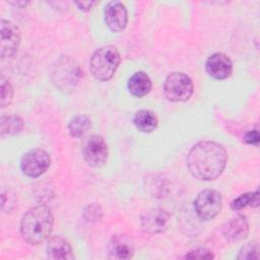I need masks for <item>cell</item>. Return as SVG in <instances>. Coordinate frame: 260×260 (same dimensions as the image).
<instances>
[{
  "label": "cell",
  "instance_id": "cell-4",
  "mask_svg": "<svg viewBox=\"0 0 260 260\" xmlns=\"http://www.w3.org/2000/svg\"><path fill=\"white\" fill-rule=\"evenodd\" d=\"M120 61V54L116 47L110 45L100 47L90 58V72L96 80L108 81L115 74Z\"/></svg>",
  "mask_w": 260,
  "mask_h": 260
},
{
  "label": "cell",
  "instance_id": "cell-19",
  "mask_svg": "<svg viewBox=\"0 0 260 260\" xmlns=\"http://www.w3.org/2000/svg\"><path fill=\"white\" fill-rule=\"evenodd\" d=\"M91 121L85 115H77L73 117L68 124V131L71 137L80 138L90 128Z\"/></svg>",
  "mask_w": 260,
  "mask_h": 260
},
{
  "label": "cell",
  "instance_id": "cell-7",
  "mask_svg": "<svg viewBox=\"0 0 260 260\" xmlns=\"http://www.w3.org/2000/svg\"><path fill=\"white\" fill-rule=\"evenodd\" d=\"M50 164L51 157L49 153L44 149L35 148L23 154L20 160V168L27 177L37 178L49 169Z\"/></svg>",
  "mask_w": 260,
  "mask_h": 260
},
{
  "label": "cell",
  "instance_id": "cell-18",
  "mask_svg": "<svg viewBox=\"0 0 260 260\" xmlns=\"http://www.w3.org/2000/svg\"><path fill=\"white\" fill-rule=\"evenodd\" d=\"M23 120L16 115L2 116L0 119V134L4 138L6 136H13L20 132L23 128Z\"/></svg>",
  "mask_w": 260,
  "mask_h": 260
},
{
  "label": "cell",
  "instance_id": "cell-21",
  "mask_svg": "<svg viewBox=\"0 0 260 260\" xmlns=\"http://www.w3.org/2000/svg\"><path fill=\"white\" fill-rule=\"evenodd\" d=\"M0 105L1 108H5L10 105L13 99V87L4 77V75H1L0 79Z\"/></svg>",
  "mask_w": 260,
  "mask_h": 260
},
{
  "label": "cell",
  "instance_id": "cell-5",
  "mask_svg": "<svg viewBox=\"0 0 260 260\" xmlns=\"http://www.w3.org/2000/svg\"><path fill=\"white\" fill-rule=\"evenodd\" d=\"M192 79L183 72H173L165 80L164 92L171 102H185L193 93Z\"/></svg>",
  "mask_w": 260,
  "mask_h": 260
},
{
  "label": "cell",
  "instance_id": "cell-24",
  "mask_svg": "<svg viewBox=\"0 0 260 260\" xmlns=\"http://www.w3.org/2000/svg\"><path fill=\"white\" fill-rule=\"evenodd\" d=\"M214 255L205 248H196L189 251L184 258L186 259H212Z\"/></svg>",
  "mask_w": 260,
  "mask_h": 260
},
{
  "label": "cell",
  "instance_id": "cell-16",
  "mask_svg": "<svg viewBox=\"0 0 260 260\" xmlns=\"http://www.w3.org/2000/svg\"><path fill=\"white\" fill-rule=\"evenodd\" d=\"M127 86L132 95L142 98L148 94L152 83L149 76L144 71H137L129 78Z\"/></svg>",
  "mask_w": 260,
  "mask_h": 260
},
{
  "label": "cell",
  "instance_id": "cell-12",
  "mask_svg": "<svg viewBox=\"0 0 260 260\" xmlns=\"http://www.w3.org/2000/svg\"><path fill=\"white\" fill-rule=\"evenodd\" d=\"M205 69L208 75L214 79L228 78L233 71V63L229 56L223 53H214L206 61Z\"/></svg>",
  "mask_w": 260,
  "mask_h": 260
},
{
  "label": "cell",
  "instance_id": "cell-26",
  "mask_svg": "<svg viewBox=\"0 0 260 260\" xmlns=\"http://www.w3.org/2000/svg\"><path fill=\"white\" fill-rule=\"evenodd\" d=\"M95 1H79V2H75V5L82 11H89L92 6L95 4Z\"/></svg>",
  "mask_w": 260,
  "mask_h": 260
},
{
  "label": "cell",
  "instance_id": "cell-8",
  "mask_svg": "<svg viewBox=\"0 0 260 260\" xmlns=\"http://www.w3.org/2000/svg\"><path fill=\"white\" fill-rule=\"evenodd\" d=\"M108 146L100 135H91L82 147V155L85 162L92 168L103 167L108 159Z\"/></svg>",
  "mask_w": 260,
  "mask_h": 260
},
{
  "label": "cell",
  "instance_id": "cell-11",
  "mask_svg": "<svg viewBox=\"0 0 260 260\" xmlns=\"http://www.w3.org/2000/svg\"><path fill=\"white\" fill-rule=\"evenodd\" d=\"M105 21L112 31H121L126 27L128 14L126 6L120 1L109 2L104 10Z\"/></svg>",
  "mask_w": 260,
  "mask_h": 260
},
{
  "label": "cell",
  "instance_id": "cell-10",
  "mask_svg": "<svg viewBox=\"0 0 260 260\" xmlns=\"http://www.w3.org/2000/svg\"><path fill=\"white\" fill-rule=\"evenodd\" d=\"M170 221V213L160 207L151 208L141 216V228L147 234L162 233Z\"/></svg>",
  "mask_w": 260,
  "mask_h": 260
},
{
  "label": "cell",
  "instance_id": "cell-27",
  "mask_svg": "<svg viewBox=\"0 0 260 260\" xmlns=\"http://www.w3.org/2000/svg\"><path fill=\"white\" fill-rule=\"evenodd\" d=\"M9 3L11 5H14V6H17V7H21V8H24L26 5L29 4L28 1H11Z\"/></svg>",
  "mask_w": 260,
  "mask_h": 260
},
{
  "label": "cell",
  "instance_id": "cell-14",
  "mask_svg": "<svg viewBox=\"0 0 260 260\" xmlns=\"http://www.w3.org/2000/svg\"><path fill=\"white\" fill-rule=\"evenodd\" d=\"M133 253V244L127 236L115 235L110 240L108 245V256L110 259H130Z\"/></svg>",
  "mask_w": 260,
  "mask_h": 260
},
{
  "label": "cell",
  "instance_id": "cell-6",
  "mask_svg": "<svg viewBox=\"0 0 260 260\" xmlns=\"http://www.w3.org/2000/svg\"><path fill=\"white\" fill-rule=\"evenodd\" d=\"M222 206L221 194L213 189H206L198 193L194 200V210L202 220L213 219Z\"/></svg>",
  "mask_w": 260,
  "mask_h": 260
},
{
  "label": "cell",
  "instance_id": "cell-17",
  "mask_svg": "<svg viewBox=\"0 0 260 260\" xmlns=\"http://www.w3.org/2000/svg\"><path fill=\"white\" fill-rule=\"evenodd\" d=\"M133 123L138 131L150 133L156 129L158 121L153 112L149 110H140L134 115Z\"/></svg>",
  "mask_w": 260,
  "mask_h": 260
},
{
  "label": "cell",
  "instance_id": "cell-20",
  "mask_svg": "<svg viewBox=\"0 0 260 260\" xmlns=\"http://www.w3.org/2000/svg\"><path fill=\"white\" fill-rule=\"evenodd\" d=\"M259 205V191L247 192L241 194L239 197L234 199L231 203V208L233 210H241L247 206L257 207Z\"/></svg>",
  "mask_w": 260,
  "mask_h": 260
},
{
  "label": "cell",
  "instance_id": "cell-1",
  "mask_svg": "<svg viewBox=\"0 0 260 260\" xmlns=\"http://www.w3.org/2000/svg\"><path fill=\"white\" fill-rule=\"evenodd\" d=\"M228 154L222 145L214 141H199L188 152L187 167L190 174L201 181H213L223 172Z\"/></svg>",
  "mask_w": 260,
  "mask_h": 260
},
{
  "label": "cell",
  "instance_id": "cell-9",
  "mask_svg": "<svg viewBox=\"0 0 260 260\" xmlns=\"http://www.w3.org/2000/svg\"><path fill=\"white\" fill-rule=\"evenodd\" d=\"M0 54L1 57H12L20 44V30L16 24L10 20L2 19L0 24Z\"/></svg>",
  "mask_w": 260,
  "mask_h": 260
},
{
  "label": "cell",
  "instance_id": "cell-2",
  "mask_svg": "<svg viewBox=\"0 0 260 260\" xmlns=\"http://www.w3.org/2000/svg\"><path fill=\"white\" fill-rule=\"evenodd\" d=\"M54 217L51 209L44 204L29 208L20 221V234L25 242L39 245L46 241L53 230Z\"/></svg>",
  "mask_w": 260,
  "mask_h": 260
},
{
  "label": "cell",
  "instance_id": "cell-25",
  "mask_svg": "<svg viewBox=\"0 0 260 260\" xmlns=\"http://www.w3.org/2000/svg\"><path fill=\"white\" fill-rule=\"evenodd\" d=\"M244 140L248 144H252L255 146H258L259 144V132L258 130H251L245 134Z\"/></svg>",
  "mask_w": 260,
  "mask_h": 260
},
{
  "label": "cell",
  "instance_id": "cell-23",
  "mask_svg": "<svg viewBox=\"0 0 260 260\" xmlns=\"http://www.w3.org/2000/svg\"><path fill=\"white\" fill-rule=\"evenodd\" d=\"M103 217V210L99 204L87 205L83 210V219L87 223H95Z\"/></svg>",
  "mask_w": 260,
  "mask_h": 260
},
{
  "label": "cell",
  "instance_id": "cell-15",
  "mask_svg": "<svg viewBox=\"0 0 260 260\" xmlns=\"http://www.w3.org/2000/svg\"><path fill=\"white\" fill-rule=\"evenodd\" d=\"M47 256L53 260H70L74 258L71 245L60 236H54L48 241Z\"/></svg>",
  "mask_w": 260,
  "mask_h": 260
},
{
  "label": "cell",
  "instance_id": "cell-13",
  "mask_svg": "<svg viewBox=\"0 0 260 260\" xmlns=\"http://www.w3.org/2000/svg\"><path fill=\"white\" fill-rule=\"evenodd\" d=\"M249 223L246 216L239 214L229 219L222 226V235L229 242H238L247 238Z\"/></svg>",
  "mask_w": 260,
  "mask_h": 260
},
{
  "label": "cell",
  "instance_id": "cell-22",
  "mask_svg": "<svg viewBox=\"0 0 260 260\" xmlns=\"http://www.w3.org/2000/svg\"><path fill=\"white\" fill-rule=\"evenodd\" d=\"M259 258V245L257 242H249L243 246L239 252L238 259L251 260Z\"/></svg>",
  "mask_w": 260,
  "mask_h": 260
},
{
  "label": "cell",
  "instance_id": "cell-3",
  "mask_svg": "<svg viewBox=\"0 0 260 260\" xmlns=\"http://www.w3.org/2000/svg\"><path fill=\"white\" fill-rule=\"evenodd\" d=\"M81 77L82 70L77 61L71 57L62 56L52 64V82L59 90L63 92L72 91Z\"/></svg>",
  "mask_w": 260,
  "mask_h": 260
}]
</instances>
